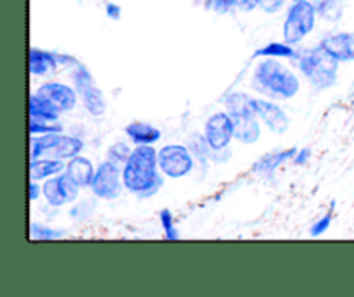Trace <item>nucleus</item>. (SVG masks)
<instances>
[{"label": "nucleus", "instance_id": "nucleus-7", "mask_svg": "<svg viewBox=\"0 0 354 297\" xmlns=\"http://www.w3.org/2000/svg\"><path fill=\"white\" fill-rule=\"evenodd\" d=\"M123 186V169L118 162L107 159L97 166L92 185H90L93 195L104 200H114L121 195Z\"/></svg>", "mask_w": 354, "mask_h": 297}, {"label": "nucleus", "instance_id": "nucleus-36", "mask_svg": "<svg viewBox=\"0 0 354 297\" xmlns=\"http://www.w3.org/2000/svg\"><path fill=\"white\" fill-rule=\"evenodd\" d=\"M57 61H59V66H71V68H76V66L80 64V61L76 57H73V55H68V54H59V52H57Z\"/></svg>", "mask_w": 354, "mask_h": 297}, {"label": "nucleus", "instance_id": "nucleus-22", "mask_svg": "<svg viewBox=\"0 0 354 297\" xmlns=\"http://www.w3.org/2000/svg\"><path fill=\"white\" fill-rule=\"evenodd\" d=\"M320 19L335 23L344 14V0H311Z\"/></svg>", "mask_w": 354, "mask_h": 297}, {"label": "nucleus", "instance_id": "nucleus-23", "mask_svg": "<svg viewBox=\"0 0 354 297\" xmlns=\"http://www.w3.org/2000/svg\"><path fill=\"white\" fill-rule=\"evenodd\" d=\"M73 85H75L78 95H82V93L86 92L90 86L95 85V83H93L92 73H90L88 68H86L85 64H82V62L73 69Z\"/></svg>", "mask_w": 354, "mask_h": 297}, {"label": "nucleus", "instance_id": "nucleus-1", "mask_svg": "<svg viewBox=\"0 0 354 297\" xmlns=\"http://www.w3.org/2000/svg\"><path fill=\"white\" fill-rule=\"evenodd\" d=\"M162 176L154 145H137L123 164L124 189L138 199L154 195L162 186Z\"/></svg>", "mask_w": 354, "mask_h": 297}, {"label": "nucleus", "instance_id": "nucleus-17", "mask_svg": "<svg viewBox=\"0 0 354 297\" xmlns=\"http://www.w3.org/2000/svg\"><path fill=\"white\" fill-rule=\"evenodd\" d=\"M124 133L135 145H154L156 142L161 140V130L144 121H133L127 124Z\"/></svg>", "mask_w": 354, "mask_h": 297}, {"label": "nucleus", "instance_id": "nucleus-35", "mask_svg": "<svg viewBox=\"0 0 354 297\" xmlns=\"http://www.w3.org/2000/svg\"><path fill=\"white\" fill-rule=\"evenodd\" d=\"M40 195H41V185H38L37 180H30V183H28V199L33 202V200H37Z\"/></svg>", "mask_w": 354, "mask_h": 297}, {"label": "nucleus", "instance_id": "nucleus-2", "mask_svg": "<svg viewBox=\"0 0 354 297\" xmlns=\"http://www.w3.org/2000/svg\"><path fill=\"white\" fill-rule=\"evenodd\" d=\"M252 88L273 100L292 99L299 93L301 82L296 73L280 59L263 57L252 73Z\"/></svg>", "mask_w": 354, "mask_h": 297}, {"label": "nucleus", "instance_id": "nucleus-18", "mask_svg": "<svg viewBox=\"0 0 354 297\" xmlns=\"http://www.w3.org/2000/svg\"><path fill=\"white\" fill-rule=\"evenodd\" d=\"M296 154H297L296 147H290V148H286V151H279V152H270V154L259 157L258 161L254 162V166H252V169H254V173H258V175H273V173L283 164V162L296 157Z\"/></svg>", "mask_w": 354, "mask_h": 297}, {"label": "nucleus", "instance_id": "nucleus-5", "mask_svg": "<svg viewBox=\"0 0 354 297\" xmlns=\"http://www.w3.org/2000/svg\"><path fill=\"white\" fill-rule=\"evenodd\" d=\"M83 140L82 138L71 137V135L62 133H47L38 135V137L31 138V159H71L78 155L83 151Z\"/></svg>", "mask_w": 354, "mask_h": 297}, {"label": "nucleus", "instance_id": "nucleus-34", "mask_svg": "<svg viewBox=\"0 0 354 297\" xmlns=\"http://www.w3.org/2000/svg\"><path fill=\"white\" fill-rule=\"evenodd\" d=\"M311 157V148L310 147H304V148H297V154L296 157L292 159V162L296 166H301V164H306L308 161H310Z\"/></svg>", "mask_w": 354, "mask_h": 297}, {"label": "nucleus", "instance_id": "nucleus-33", "mask_svg": "<svg viewBox=\"0 0 354 297\" xmlns=\"http://www.w3.org/2000/svg\"><path fill=\"white\" fill-rule=\"evenodd\" d=\"M121 12H123V9H121L120 3L116 2H107L106 3V14L109 19L113 21H120L121 19Z\"/></svg>", "mask_w": 354, "mask_h": 297}, {"label": "nucleus", "instance_id": "nucleus-25", "mask_svg": "<svg viewBox=\"0 0 354 297\" xmlns=\"http://www.w3.org/2000/svg\"><path fill=\"white\" fill-rule=\"evenodd\" d=\"M159 221H161V227H162V230H165L166 240H178L180 231L176 230L171 211L161 209V213H159Z\"/></svg>", "mask_w": 354, "mask_h": 297}, {"label": "nucleus", "instance_id": "nucleus-19", "mask_svg": "<svg viewBox=\"0 0 354 297\" xmlns=\"http://www.w3.org/2000/svg\"><path fill=\"white\" fill-rule=\"evenodd\" d=\"M28 107H30V119L37 121H47V123H57L59 116L62 113H59L47 99H44L38 93H33L30 97V102H28Z\"/></svg>", "mask_w": 354, "mask_h": 297}, {"label": "nucleus", "instance_id": "nucleus-6", "mask_svg": "<svg viewBox=\"0 0 354 297\" xmlns=\"http://www.w3.org/2000/svg\"><path fill=\"white\" fill-rule=\"evenodd\" d=\"M317 9L311 0H292L283 19V40L297 45L317 26Z\"/></svg>", "mask_w": 354, "mask_h": 297}, {"label": "nucleus", "instance_id": "nucleus-10", "mask_svg": "<svg viewBox=\"0 0 354 297\" xmlns=\"http://www.w3.org/2000/svg\"><path fill=\"white\" fill-rule=\"evenodd\" d=\"M204 137H206L207 144H209L211 151L221 152L230 145L234 135V119L227 111H218V113L211 114L204 126Z\"/></svg>", "mask_w": 354, "mask_h": 297}, {"label": "nucleus", "instance_id": "nucleus-30", "mask_svg": "<svg viewBox=\"0 0 354 297\" xmlns=\"http://www.w3.org/2000/svg\"><path fill=\"white\" fill-rule=\"evenodd\" d=\"M92 200H83V202H80V204H76L75 207H73L71 209V218L73 220H76V221H83L86 218V214H92V211H86V207H90L92 206Z\"/></svg>", "mask_w": 354, "mask_h": 297}, {"label": "nucleus", "instance_id": "nucleus-9", "mask_svg": "<svg viewBox=\"0 0 354 297\" xmlns=\"http://www.w3.org/2000/svg\"><path fill=\"white\" fill-rule=\"evenodd\" d=\"M80 189L82 186L68 173L62 171L61 175L45 180L44 185H41V195L47 200L48 206L61 207L69 202H75L78 199Z\"/></svg>", "mask_w": 354, "mask_h": 297}, {"label": "nucleus", "instance_id": "nucleus-8", "mask_svg": "<svg viewBox=\"0 0 354 297\" xmlns=\"http://www.w3.org/2000/svg\"><path fill=\"white\" fill-rule=\"evenodd\" d=\"M158 162L159 169L168 178H183L189 175L196 166L194 154L189 147L178 144L165 145L158 151Z\"/></svg>", "mask_w": 354, "mask_h": 297}, {"label": "nucleus", "instance_id": "nucleus-11", "mask_svg": "<svg viewBox=\"0 0 354 297\" xmlns=\"http://www.w3.org/2000/svg\"><path fill=\"white\" fill-rule=\"evenodd\" d=\"M38 95L47 99L59 113H69L78 104V92L75 86H69L66 83L47 82L41 83L40 88L37 90Z\"/></svg>", "mask_w": 354, "mask_h": 297}, {"label": "nucleus", "instance_id": "nucleus-20", "mask_svg": "<svg viewBox=\"0 0 354 297\" xmlns=\"http://www.w3.org/2000/svg\"><path fill=\"white\" fill-rule=\"evenodd\" d=\"M299 52L294 48V45L283 41H270V44L263 45L258 50L252 54V57H273V59H297Z\"/></svg>", "mask_w": 354, "mask_h": 297}, {"label": "nucleus", "instance_id": "nucleus-32", "mask_svg": "<svg viewBox=\"0 0 354 297\" xmlns=\"http://www.w3.org/2000/svg\"><path fill=\"white\" fill-rule=\"evenodd\" d=\"M234 2V9L242 10V12H251V10L258 9L261 0H232Z\"/></svg>", "mask_w": 354, "mask_h": 297}, {"label": "nucleus", "instance_id": "nucleus-31", "mask_svg": "<svg viewBox=\"0 0 354 297\" xmlns=\"http://www.w3.org/2000/svg\"><path fill=\"white\" fill-rule=\"evenodd\" d=\"M283 6H286V0H261L259 9L266 14H277L282 10Z\"/></svg>", "mask_w": 354, "mask_h": 297}, {"label": "nucleus", "instance_id": "nucleus-15", "mask_svg": "<svg viewBox=\"0 0 354 297\" xmlns=\"http://www.w3.org/2000/svg\"><path fill=\"white\" fill-rule=\"evenodd\" d=\"M66 164L68 162L64 159H31L30 161V180H37V182H45V180L52 178V176L61 175L66 171Z\"/></svg>", "mask_w": 354, "mask_h": 297}, {"label": "nucleus", "instance_id": "nucleus-16", "mask_svg": "<svg viewBox=\"0 0 354 297\" xmlns=\"http://www.w3.org/2000/svg\"><path fill=\"white\" fill-rule=\"evenodd\" d=\"M66 173L78 183L82 189H86L92 185L93 175H95V168H93L92 161L88 157H83V155H75L68 161L66 164Z\"/></svg>", "mask_w": 354, "mask_h": 297}, {"label": "nucleus", "instance_id": "nucleus-4", "mask_svg": "<svg viewBox=\"0 0 354 297\" xmlns=\"http://www.w3.org/2000/svg\"><path fill=\"white\" fill-rule=\"evenodd\" d=\"M297 68L317 90H327L337 82L341 62L328 55L320 45L306 48L297 55Z\"/></svg>", "mask_w": 354, "mask_h": 297}, {"label": "nucleus", "instance_id": "nucleus-24", "mask_svg": "<svg viewBox=\"0 0 354 297\" xmlns=\"http://www.w3.org/2000/svg\"><path fill=\"white\" fill-rule=\"evenodd\" d=\"M62 231L54 230V228H48L45 224L40 223H31L30 224V237L33 240H41V242H47V240H57V238L62 237Z\"/></svg>", "mask_w": 354, "mask_h": 297}, {"label": "nucleus", "instance_id": "nucleus-14", "mask_svg": "<svg viewBox=\"0 0 354 297\" xmlns=\"http://www.w3.org/2000/svg\"><path fill=\"white\" fill-rule=\"evenodd\" d=\"M59 69L57 52L31 47L28 59V71L31 76H50Z\"/></svg>", "mask_w": 354, "mask_h": 297}, {"label": "nucleus", "instance_id": "nucleus-29", "mask_svg": "<svg viewBox=\"0 0 354 297\" xmlns=\"http://www.w3.org/2000/svg\"><path fill=\"white\" fill-rule=\"evenodd\" d=\"M206 7L216 14H228L234 9L232 0H206Z\"/></svg>", "mask_w": 354, "mask_h": 297}, {"label": "nucleus", "instance_id": "nucleus-26", "mask_svg": "<svg viewBox=\"0 0 354 297\" xmlns=\"http://www.w3.org/2000/svg\"><path fill=\"white\" fill-rule=\"evenodd\" d=\"M131 151L133 148H130V145L123 144V142H118V144L111 145L109 151H107V157L111 159V161L118 162V164H124V162L128 161V157H130Z\"/></svg>", "mask_w": 354, "mask_h": 297}, {"label": "nucleus", "instance_id": "nucleus-21", "mask_svg": "<svg viewBox=\"0 0 354 297\" xmlns=\"http://www.w3.org/2000/svg\"><path fill=\"white\" fill-rule=\"evenodd\" d=\"M80 97H82V100H83V107H85V109L88 111L92 116L99 117L106 113V109H107L106 97H104L102 90H100L97 85L90 86V88L86 90V92H83Z\"/></svg>", "mask_w": 354, "mask_h": 297}, {"label": "nucleus", "instance_id": "nucleus-28", "mask_svg": "<svg viewBox=\"0 0 354 297\" xmlns=\"http://www.w3.org/2000/svg\"><path fill=\"white\" fill-rule=\"evenodd\" d=\"M332 220H334V211H328V213H325L320 220L315 221L310 228L311 237H320V235H324L325 231L332 227Z\"/></svg>", "mask_w": 354, "mask_h": 297}, {"label": "nucleus", "instance_id": "nucleus-13", "mask_svg": "<svg viewBox=\"0 0 354 297\" xmlns=\"http://www.w3.org/2000/svg\"><path fill=\"white\" fill-rule=\"evenodd\" d=\"M322 48L337 59L339 62H353L354 61V33L341 31V33H330L320 40Z\"/></svg>", "mask_w": 354, "mask_h": 297}, {"label": "nucleus", "instance_id": "nucleus-3", "mask_svg": "<svg viewBox=\"0 0 354 297\" xmlns=\"http://www.w3.org/2000/svg\"><path fill=\"white\" fill-rule=\"evenodd\" d=\"M227 113L234 119L235 140L252 145L261 137V119L254 109V97L244 92H234L225 99Z\"/></svg>", "mask_w": 354, "mask_h": 297}, {"label": "nucleus", "instance_id": "nucleus-27", "mask_svg": "<svg viewBox=\"0 0 354 297\" xmlns=\"http://www.w3.org/2000/svg\"><path fill=\"white\" fill-rule=\"evenodd\" d=\"M62 126L55 123H47V121L30 119V133L31 135H47V133H61Z\"/></svg>", "mask_w": 354, "mask_h": 297}, {"label": "nucleus", "instance_id": "nucleus-12", "mask_svg": "<svg viewBox=\"0 0 354 297\" xmlns=\"http://www.w3.org/2000/svg\"><path fill=\"white\" fill-rule=\"evenodd\" d=\"M254 109L261 123L268 128L272 133L283 135L290 128V117L279 104L266 99H254Z\"/></svg>", "mask_w": 354, "mask_h": 297}]
</instances>
